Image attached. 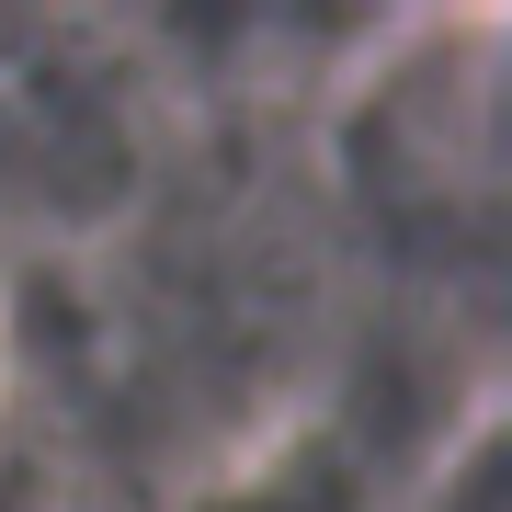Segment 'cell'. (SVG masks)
I'll return each instance as SVG.
<instances>
[{"instance_id": "obj_1", "label": "cell", "mask_w": 512, "mask_h": 512, "mask_svg": "<svg viewBox=\"0 0 512 512\" xmlns=\"http://www.w3.org/2000/svg\"><path fill=\"white\" fill-rule=\"evenodd\" d=\"M137 183L126 80L57 23H0V205L23 217H103Z\"/></svg>"}]
</instances>
